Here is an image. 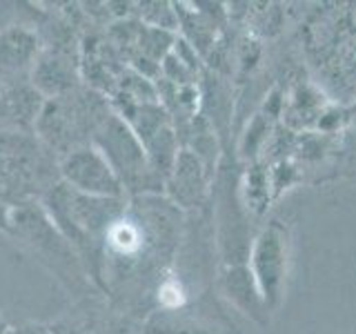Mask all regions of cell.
I'll return each instance as SVG.
<instances>
[{
    "instance_id": "6da1fadb",
    "label": "cell",
    "mask_w": 356,
    "mask_h": 334,
    "mask_svg": "<svg viewBox=\"0 0 356 334\" xmlns=\"http://www.w3.org/2000/svg\"><path fill=\"white\" fill-rule=\"evenodd\" d=\"M44 207L58 232L65 234V241L76 245H92L98 237L105 239L107 230L122 216L120 198L81 194L65 183L49 189Z\"/></svg>"
},
{
    "instance_id": "7a4b0ae2",
    "label": "cell",
    "mask_w": 356,
    "mask_h": 334,
    "mask_svg": "<svg viewBox=\"0 0 356 334\" xmlns=\"http://www.w3.org/2000/svg\"><path fill=\"white\" fill-rule=\"evenodd\" d=\"M100 105L103 103L96 98H72V92L60 98H51L36 118L38 129L56 148L78 143L89 132L96 136L109 118L98 111Z\"/></svg>"
},
{
    "instance_id": "3957f363",
    "label": "cell",
    "mask_w": 356,
    "mask_h": 334,
    "mask_svg": "<svg viewBox=\"0 0 356 334\" xmlns=\"http://www.w3.org/2000/svg\"><path fill=\"white\" fill-rule=\"evenodd\" d=\"M94 148L105 156L111 170L116 172L122 189L147 183L149 170H154L149 156L138 136L120 116H109L94 136Z\"/></svg>"
},
{
    "instance_id": "277c9868",
    "label": "cell",
    "mask_w": 356,
    "mask_h": 334,
    "mask_svg": "<svg viewBox=\"0 0 356 334\" xmlns=\"http://www.w3.org/2000/svg\"><path fill=\"white\" fill-rule=\"evenodd\" d=\"M252 267L263 303L267 308H276L283 296V283L287 274V232L278 223H270L254 241L252 248Z\"/></svg>"
},
{
    "instance_id": "5b68a950",
    "label": "cell",
    "mask_w": 356,
    "mask_h": 334,
    "mask_svg": "<svg viewBox=\"0 0 356 334\" xmlns=\"http://www.w3.org/2000/svg\"><path fill=\"white\" fill-rule=\"evenodd\" d=\"M60 174L65 178V185L81 194L103 198H120L122 194V185L116 172L111 170L107 159L94 145L76 148L67 154L60 165Z\"/></svg>"
},
{
    "instance_id": "8992f818",
    "label": "cell",
    "mask_w": 356,
    "mask_h": 334,
    "mask_svg": "<svg viewBox=\"0 0 356 334\" xmlns=\"http://www.w3.org/2000/svg\"><path fill=\"white\" fill-rule=\"evenodd\" d=\"M33 148L20 134H5L0 138V198L25 196L36 178Z\"/></svg>"
},
{
    "instance_id": "52a82bcc",
    "label": "cell",
    "mask_w": 356,
    "mask_h": 334,
    "mask_svg": "<svg viewBox=\"0 0 356 334\" xmlns=\"http://www.w3.org/2000/svg\"><path fill=\"white\" fill-rule=\"evenodd\" d=\"M38 38L36 33L22 27H14L0 33V76L18 74L36 65Z\"/></svg>"
},
{
    "instance_id": "ba28073f",
    "label": "cell",
    "mask_w": 356,
    "mask_h": 334,
    "mask_svg": "<svg viewBox=\"0 0 356 334\" xmlns=\"http://www.w3.org/2000/svg\"><path fill=\"white\" fill-rule=\"evenodd\" d=\"M31 78L36 92L49 98H60L74 89L72 63L58 54H44L40 58H36Z\"/></svg>"
},
{
    "instance_id": "9c48e42d",
    "label": "cell",
    "mask_w": 356,
    "mask_h": 334,
    "mask_svg": "<svg viewBox=\"0 0 356 334\" xmlns=\"http://www.w3.org/2000/svg\"><path fill=\"white\" fill-rule=\"evenodd\" d=\"M225 292L245 315H250L252 319H263L261 312H265L267 305L263 303V296L250 267H232L225 276Z\"/></svg>"
},
{
    "instance_id": "30bf717a",
    "label": "cell",
    "mask_w": 356,
    "mask_h": 334,
    "mask_svg": "<svg viewBox=\"0 0 356 334\" xmlns=\"http://www.w3.org/2000/svg\"><path fill=\"white\" fill-rule=\"evenodd\" d=\"M145 334H218V332H214L211 328L203 326V323H198L194 319L176 317L170 310H163L147 321Z\"/></svg>"
},
{
    "instance_id": "8fae6325",
    "label": "cell",
    "mask_w": 356,
    "mask_h": 334,
    "mask_svg": "<svg viewBox=\"0 0 356 334\" xmlns=\"http://www.w3.org/2000/svg\"><path fill=\"white\" fill-rule=\"evenodd\" d=\"M105 243L111 250L120 256H131L140 250L143 245V232L140 228L134 225L131 221H127L125 216H120L114 225H111L105 234Z\"/></svg>"
},
{
    "instance_id": "7c38bea8",
    "label": "cell",
    "mask_w": 356,
    "mask_h": 334,
    "mask_svg": "<svg viewBox=\"0 0 356 334\" xmlns=\"http://www.w3.org/2000/svg\"><path fill=\"white\" fill-rule=\"evenodd\" d=\"M183 287L178 285V281H165L163 285H161V289H159V301H161V305L165 308V310H176L178 305L183 303Z\"/></svg>"
},
{
    "instance_id": "4fadbf2b",
    "label": "cell",
    "mask_w": 356,
    "mask_h": 334,
    "mask_svg": "<svg viewBox=\"0 0 356 334\" xmlns=\"http://www.w3.org/2000/svg\"><path fill=\"white\" fill-rule=\"evenodd\" d=\"M11 212H14V207L0 200V230H11Z\"/></svg>"
},
{
    "instance_id": "5bb4252c",
    "label": "cell",
    "mask_w": 356,
    "mask_h": 334,
    "mask_svg": "<svg viewBox=\"0 0 356 334\" xmlns=\"http://www.w3.org/2000/svg\"><path fill=\"white\" fill-rule=\"evenodd\" d=\"M0 334H7V326H5L3 319H0Z\"/></svg>"
}]
</instances>
